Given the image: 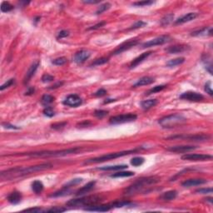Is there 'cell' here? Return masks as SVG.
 <instances>
[{"mask_svg": "<svg viewBox=\"0 0 213 213\" xmlns=\"http://www.w3.org/2000/svg\"><path fill=\"white\" fill-rule=\"evenodd\" d=\"M102 197L100 196L97 195H93V196H83L81 198L77 199H72L70 200L67 202V206H92L97 205V204L101 202Z\"/></svg>", "mask_w": 213, "mask_h": 213, "instance_id": "cell-6", "label": "cell"}, {"mask_svg": "<svg viewBox=\"0 0 213 213\" xmlns=\"http://www.w3.org/2000/svg\"><path fill=\"white\" fill-rule=\"evenodd\" d=\"M113 208L112 204H106V205H95V206H88L84 209L85 211H100V212H104V211H108L111 209Z\"/></svg>", "mask_w": 213, "mask_h": 213, "instance_id": "cell-16", "label": "cell"}, {"mask_svg": "<svg viewBox=\"0 0 213 213\" xmlns=\"http://www.w3.org/2000/svg\"><path fill=\"white\" fill-rule=\"evenodd\" d=\"M182 160L185 161H207L211 160L212 156L211 155H206V154H186L181 156Z\"/></svg>", "mask_w": 213, "mask_h": 213, "instance_id": "cell-13", "label": "cell"}, {"mask_svg": "<svg viewBox=\"0 0 213 213\" xmlns=\"http://www.w3.org/2000/svg\"><path fill=\"white\" fill-rule=\"evenodd\" d=\"M43 114L45 116H48V117H52L55 115V112L53 111V109L51 106H46L44 109H43Z\"/></svg>", "mask_w": 213, "mask_h": 213, "instance_id": "cell-44", "label": "cell"}, {"mask_svg": "<svg viewBox=\"0 0 213 213\" xmlns=\"http://www.w3.org/2000/svg\"><path fill=\"white\" fill-rule=\"evenodd\" d=\"M152 53V52H143L142 54H141L140 56H138L137 57H136L135 59L131 62L130 64V68H135L136 66H138L140 63L143 62L144 60H146L147 57L150 56V55Z\"/></svg>", "mask_w": 213, "mask_h": 213, "instance_id": "cell-20", "label": "cell"}, {"mask_svg": "<svg viewBox=\"0 0 213 213\" xmlns=\"http://www.w3.org/2000/svg\"><path fill=\"white\" fill-rule=\"evenodd\" d=\"M205 200L208 201L209 203H211V204L212 203V198H211V197H207V198H206Z\"/></svg>", "mask_w": 213, "mask_h": 213, "instance_id": "cell-62", "label": "cell"}, {"mask_svg": "<svg viewBox=\"0 0 213 213\" xmlns=\"http://www.w3.org/2000/svg\"><path fill=\"white\" fill-rule=\"evenodd\" d=\"M81 151H82V148L74 147V148L56 150V151H35V152H27V153L22 154V155L32 156V157H52V156H63L71 155V154H77L79 153Z\"/></svg>", "mask_w": 213, "mask_h": 213, "instance_id": "cell-3", "label": "cell"}, {"mask_svg": "<svg viewBox=\"0 0 213 213\" xmlns=\"http://www.w3.org/2000/svg\"><path fill=\"white\" fill-rule=\"evenodd\" d=\"M138 43V41L136 39H131L127 41V42H124L123 43H121V45H119L118 47H116V49L114 50L111 54L112 55H117L120 54L121 52H125L126 50L130 49L134 46H136Z\"/></svg>", "mask_w": 213, "mask_h": 213, "instance_id": "cell-11", "label": "cell"}, {"mask_svg": "<svg viewBox=\"0 0 213 213\" xmlns=\"http://www.w3.org/2000/svg\"><path fill=\"white\" fill-rule=\"evenodd\" d=\"M139 149H134V150H128V151H118V152H112V153H108L102 155V156H97V157H93V158L87 159V161H85L84 164H90V163H99V162H103V161H110V160H113V159L121 157V156H127L131 153H135L136 151H138Z\"/></svg>", "mask_w": 213, "mask_h": 213, "instance_id": "cell-5", "label": "cell"}, {"mask_svg": "<svg viewBox=\"0 0 213 213\" xmlns=\"http://www.w3.org/2000/svg\"><path fill=\"white\" fill-rule=\"evenodd\" d=\"M207 181L205 179H189L186 181L182 182V186L185 187H191V186H200V185H203V184L206 183Z\"/></svg>", "mask_w": 213, "mask_h": 213, "instance_id": "cell-19", "label": "cell"}, {"mask_svg": "<svg viewBox=\"0 0 213 213\" xmlns=\"http://www.w3.org/2000/svg\"><path fill=\"white\" fill-rule=\"evenodd\" d=\"M114 101H116L115 99H107V100H106V101H104V104H106V103H109V102H114Z\"/></svg>", "mask_w": 213, "mask_h": 213, "instance_id": "cell-61", "label": "cell"}, {"mask_svg": "<svg viewBox=\"0 0 213 213\" xmlns=\"http://www.w3.org/2000/svg\"><path fill=\"white\" fill-rule=\"evenodd\" d=\"M145 25H146V22H143V21H141V20H140V21H137V22H135V23H134L133 25H131V27H130L129 29H130V30L137 29V28H140V27H144Z\"/></svg>", "mask_w": 213, "mask_h": 213, "instance_id": "cell-45", "label": "cell"}, {"mask_svg": "<svg viewBox=\"0 0 213 213\" xmlns=\"http://www.w3.org/2000/svg\"><path fill=\"white\" fill-rule=\"evenodd\" d=\"M160 179L156 176H148V177H144V178L138 179L137 181H135L131 186H129L127 188L125 189L124 191V195L126 196H132L136 195L141 192H147L148 190L147 188L150 187V186L155 185L156 183L159 182Z\"/></svg>", "mask_w": 213, "mask_h": 213, "instance_id": "cell-2", "label": "cell"}, {"mask_svg": "<svg viewBox=\"0 0 213 213\" xmlns=\"http://www.w3.org/2000/svg\"><path fill=\"white\" fill-rule=\"evenodd\" d=\"M21 200H22V194L20 193L19 191H12L7 196V201L13 205L18 204L21 201Z\"/></svg>", "mask_w": 213, "mask_h": 213, "instance_id": "cell-23", "label": "cell"}, {"mask_svg": "<svg viewBox=\"0 0 213 213\" xmlns=\"http://www.w3.org/2000/svg\"><path fill=\"white\" fill-rule=\"evenodd\" d=\"M155 82L153 77H143L140 78L137 82L133 85V87H141V86H146V85H149Z\"/></svg>", "mask_w": 213, "mask_h": 213, "instance_id": "cell-25", "label": "cell"}, {"mask_svg": "<svg viewBox=\"0 0 213 213\" xmlns=\"http://www.w3.org/2000/svg\"><path fill=\"white\" fill-rule=\"evenodd\" d=\"M212 35V27H204L202 29L195 31L191 32V36L194 37H206V36H211Z\"/></svg>", "mask_w": 213, "mask_h": 213, "instance_id": "cell-24", "label": "cell"}, {"mask_svg": "<svg viewBox=\"0 0 213 213\" xmlns=\"http://www.w3.org/2000/svg\"><path fill=\"white\" fill-rule=\"evenodd\" d=\"M110 7H111V3H109V2H105V3L102 4L99 7H98V9H97V12H96V14H101V13H102V12L106 11V10H108Z\"/></svg>", "mask_w": 213, "mask_h": 213, "instance_id": "cell-38", "label": "cell"}, {"mask_svg": "<svg viewBox=\"0 0 213 213\" xmlns=\"http://www.w3.org/2000/svg\"><path fill=\"white\" fill-rule=\"evenodd\" d=\"M52 166V164L43 163L36 166H26V167H14V168L8 169L6 171H2L0 173V176L2 181H10L12 179L21 178L25 176L34 173L37 171H44L47 169L51 168Z\"/></svg>", "mask_w": 213, "mask_h": 213, "instance_id": "cell-1", "label": "cell"}, {"mask_svg": "<svg viewBox=\"0 0 213 213\" xmlns=\"http://www.w3.org/2000/svg\"><path fill=\"white\" fill-rule=\"evenodd\" d=\"M91 56V52L88 50H80L74 54L73 61L77 64H81L87 60Z\"/></svg>", "mask_w": 213, "mask_h": 213, "instance_id": "cell-14", "label": "cell"}, {"mask_svg": "<svg viewBox=\"0 0 213 213\" xmlns=\"http://www.w3.org/2000/svg\"><path fill=\"white\" fill-rule=\"evenodd\" d=\"M71 192H72V191L69 190L67 187H62V190H60V191H56V192H54V193H52L50 196H51V197H57V196H67V195L71 194Z\"/></svg>", "mask_w": 213, "mask_h": 213, "instance_id": "cell-31", "label": "cell"}, {"mask_svg": "<svg viewBox=\"0 0 213 213\" xmlns=\"http://www.w3.org/2000/svg\"><path fill=\"white\" fill-rule=\"evenodd\" d=\"M171 41V37L169 35H162L160 37H155L153 39L150 40L148 42H144L143 44L141 45V47L143 48H146V47H155V46H158V45H163L166 42H168Z\"/></svg>", "mask_w": 213, "mask_h": 213, "instance_id": "cell-8", "label": "cell"}, {"mask_svg": "<svg viewBox=\"0 0 213 213\" xmlns=\"http://www.w3.org/2000/svg\"><path fill=\"white\" fill-rule=\"evenodd\" d=\"M69 35V32L67 30H62L61 32H58L57 34V38H63V37H67Z\"/></svg>", "mask_w": 213, "mask_h": 213, "instance_id": "cell-50", "label": "cell"}, {"mask_svg": "<svg viewBox=\"0 0 213 213\" xmlns=\"http://www.w3.org/2000/svg\"><path fill=\"white\" fill-rule=\"evenodd\" d=\"M38 66H39V62H33V63L31 65V67L28 68L27 72H26V75H25L24 81H23L24 84H26V83H27V82H29L30 79L32 78V76L35 74V72H36V71H37Z\"/></svg>", "mask_w": 213, "mask_h": 213, "instance_id": "cell-18", "label": "cell"}, {"mask_svg": "<svg viewBox=\"0 0 213 213\" xmlns=\"http://www.w3.org/2000/svg\"><path fill=\"white\" fill-rule=\"evenodd\" d=\"M13 83H14V79H13V78H11V79L7 80V82H5V83H3V84L0 87V90H1V91H3L4 89L7 88V87H9L10 86H12Z\"/></svg>", "mask_w": 213, "mask_h": 213, "instance_id": "cell-47", "label": "cell"}, {"mask_svg": "<svg viewBox=\"0 0 213 213\" xmlns=\"http://www.w3.org/2000/svg\"><path fill=\"white\" fill-rule=\"evenodd\" d=\"M54 100H55L54 97H52V95L45 94L42 96V99H41V102H42V104L43 105V106H48V105L54 102Z\"/></svg>", "mask_w": 213, "mask_h": 213, "instance_id": "cell-33", "label": "cell"}, {"mask_svg": "<svg viewBox=\"0 0 213 213\" xmlns=\"http://www.w3.org/2000/svg\"><path fill=\"white\" fill-rule=\"evenodd\" d=\"M0 8L2 12H8L13 9V6L8 2H2Z\"/></svg>", "mask_w": 213, "mask_h": 213, "instance_id": "cell-36", "label": "cell"}, {"mask_svg": "<svg viewBox=\"0 0 213 213\" xmlns=\"http://www.w3.org/2000/svg\"><path fill=\"white\" fill-rule=\"evenodd\" d=\"M196 17H197V13H196V12H188L187 14L184 15L181 17L176 20L175 24H182V23H185V22H188L191 21V20L195 19Z\"/></svg>", "mask_w": 213, "mask_h": 213, "instance_id": "cell-21", "label": "cell"}, {"mask_svg": "<svg viewBox=\"0 0 213 213\" xmlns=\"http://www.w3.org/2000/svg\"><path fill=\"white\" fill-rule=\"evenodd\" d=\"M54 80V77L53 76H52V75L50 74H47V73H46V74L42 75V82H52V81H53Z\"/></svg>", "mask_w": 213, "mask_h": 213, "instance_id": "cell-48", "label": "cell"}, {"mask_svg": "<svg viewBox=\"0 0 213 213\" xmlns=\"http://www.w3.org/2000/svg\"><path fill=\"white\" fill-rule=\"evenodd\" d=\"M184 62H185V58L184 57H177V58L168 61V62H166V66L169 67H176V66H178V65H181Z\"/></svg>", "mask_w": 213, "mask_h": 213, "instance_id": "cell-30", "label": "cell"}, {"mask_svg": "<svg viewBox=\"0 0 213 213\" xmlns=\"http://www.w3.org/2000/svg\"><path fill=\"white\" fill-rule=\"evenodd\" d=\"M107 113H108V111H104V110H96L93 114H94L95 116H97V118H102L105 116H106Z\"/></svg>", "mask_w": 213, "mask_h": 213, "instance_id": "cell-46", "label": "cell"}, {"mask_svg": "<svg viewBox=\"0 0 213 213\" xmlns=\"http://www.w3.org/2000/svg\"><path fill=\"white\" fill-rule=\"evenodd\" d=\"M52 63L54 65H57V66H62V65L65 64L67 62V58L64 57H57L56 59L52 60Z\"/></svg>", "mask_w": 213, "mask_h": 213, "instance_id": "cell-43", "label": "cell"}, {"mask_svg": "<svg viewBox=\"0 0 213 213\" xmlns=\"http://www.w3.org/2000/svg\"><path fill=\"white\" fill-rule=\"evenodd\" d=\"M105 24H106V22H98V23H97V24L93 25V26H92V27H89V28H88V30L98 29V28H99V27H102V26H104Z\"/></svg>", "mask_w": 213, "mask_h": 213, "instance_id": "cell-54", "label": "cell"}, {"mask_svg": "<svg viewBox=\"0 0 213 213\" xmlns=\"http://www.w3.org/2000/svg\"><path fill=\"white\" fill-rule=\"evenodd\" d=\"M67 211V209L63 208L62 206H54L51 209L46 210V212H51V213H61L63 211Z\"/></svg>", "mask_w": 213, "mask_h": 213, "instance_id": "cell-42", "label": "cell"}, {"mask_svg": "<svg viewBox=\"0 0 213 213\" xmlns=\"http://www.w3.org/2000/svg\"><path fill=\"white\" fill-rule=\"evenodd\" d=\"M210 136L205 134H189V135H176L167 137L168 140L170 139H182V140H187V141H206Z\"/></svg>", "mask_w": 213, "mask_h": 213, "instance_id": "cell-9", "label": "cell"}, {"mask_svg": "<svg viewBox=\"0 0 213 213\" xmlns=\"http://www.w3.org/2000/svg\"><path fill=\"white\" fill-rule=\"evenodd\" d=\"M106 94V91L105 89H103V88H101V89H99L94 93V95L96 97H102V96H105Z\"/></svg>", "mask_w": 213, "mask_h": 213, "instance_id": "cell-55", "label": "cell"}, {"mask_svg": "<svg viewBox=\"0 0 213 213\" xmlns=\"http://www.w3.org/2000/svg\"><path fill=\"white\" fill-rule=\"evenodd\" d=\"M82 181V178L72 179V180H71L70 181H68L67 184H65L64 186H63V187H67V188H69V187H71V186H76V185H77V184L81 183Z\"/></svg>", "mask_w": 213, "mask_h": 213, "instance_id": "cell-39", "label": "cell"}, {"mask_svg": "<svg viewBox=\"0 0 213 213\" xmlns=\"http://www.w3.org/2000/svg\"><path fill=\"white\" fill-rule=\"evenodd\" d=\"M63 84V82H57L56 84H54V85H52V86H51L50 87H48L49 89H53V88H57V87H61L62 85Z\"/></svg>", "mask_w": 213, "mask_h": 213, "instance_id": "cell-59", "label": "cell"}, {"mask_svg": "<svg viewBox=\"0 0 213 213\" xmlns=\"http://www.w3.org/2000/svg\"><path fill=\"white\" fill-rule=\"evenodd\" d=\"M136 118H137V116H136V114H121V115L111 116V118L109 119V122L111 124H113V125H116V124H121L126 123V122H130V121H133Z\"/></svg>", "mask_w": 213, "mask_h": 213, "instance_id": "cell-7", "label": "cell"}, {"mask_svg": "<svg viewBox=\"0 0 213 213\" xmlns=\"http://www.w3.org/2000/svg\"><path fill=\"white\" fill-rule=\"evenodd\" d=\"M205 91H206V93H208L210 96H212L213 92L212 89H211V84L210 82H208L206 85H205Z\"/></svg>", "mask_w": 213, "mask_h": 213, "instance_id": "cell-51", "label": "cell"}, {"mask_svg": "<svg viewBox=\"0 0 213 213\" xmlns=\"http://www.w3.org/2000/svg\"><path fill=\"white\" fill-rule=\"evenodd\" d=\"M23 211H32V212H46V210H43L39 207H36V208H29L26 209Z\"/></svg>", "mask_w": 213, "mask_h": 213, "instance_id": "cell-52", "label": "cell"}, {"mask_svg": "<svg viewBox=\"0 0 213 213\" xmlns=\"http://www.w3.org/2000/svg\"><path fill=\"white\" fill-rule=\"evenodd\" d=\"M144 158L143 157H141V156H136V157H133V158L131 160V164L134 166H141V164L144 162Z\"/></svg>", "mask_w": 213, "mask_h": 213, "instance_id": "cell-37", "label": "cell"}, {"mask_svg": "<svg viewBox=\"0 0 213 213\" xmlns=\"http://www.w3.org/2000/svg\"><path fill=\"white\" fill-rule=\"evenodd\" d=\"M32 190L36 194L41 193L43 190V184L42 181H38V180L33 181L32 183Z\"/></svg>", "mask_w": 213, "mask_h": 213, "instance_id": "cell-29", "label": "cell"}, {"mask_svg": "<svg viewBox=\"0 0 213 213\" xmlns=\"http://www.w3.org/2000/svg\"><path fill=\"white\" fill-rule=\"evenodd\" d=\"M82 2L84 3H87V4H96V3H99L101 2V1H98V0H86V1H82Z\"/></svg>", "mask_w": 213, "mask_h": 213, "instance_id": "cell-58", "label": "cell"}, {"mask_svg": "<svg viewBox=\"0 0 213 213\" xmlns=\"http://www.w3.org/2000/svg\"><path fill=\"white\" fill-rule=\"evenodd\" d=\"M91 125V122H90L89 121H82V122H81V123L77 124V127H86V126H88Z\"/></svg>", "mask_w": 213, "mask_h": 213, "instance_id": "cell-57", "label": "cell"}, {"mask_svg": "<svg viewBox=\"0 0 213 213\" xmlns=\"http://www.w3.org/2000/svg\"><path fill=\"white\" fill-rule=\"evenodd\" d=\"M62 103L71 107H77L82 104V100L77 94H70L63 100Z\"/></svg>", "mask_w": 213, "mask_h": 213, "instance_id": "cell-10", "label": "cell"}, {"mask_svg": "<svg viewBox=\"0 0 213 213\" xmlns=\"http://www.w3.org/2000/svg\"><path fill=\"white\" fill-rule=\"evenodd\" d=\"M174 15L172 13H170V14H166V16H164L161 20V26H166L168 25L169 23H171V21L173 20Z\"/></svg>", "mask_w": 213, "mask_h": 213, "instance_id": "cell-34", "label": "cell"}, {"mask_svg": "<svg viewBox=\"0 0 213 213\" xmlns=\"http://www.w3.org/2000/svg\"><path fill=\"white\" fill-rule=\"evenodd\" d=\"M95 184H96V181H92L88 182L87 184H86L84 186H82V188H80L79 190H77L76 191V196H82L86 193H88L89 191H91L94 187Z\"/></svg>", "mask_w": 213, "mask_h": 213, "instance_id": "cell-22", "label": "cell"}, {"mask_svg": "<svg viewBox=\"0 0 213 213\" xmlns=\"http://www.w3.org/2000/svg\"><path fill=\"white\" fill-rule=\"evenodd\" d=\"M166 85H158V86H156V87H153L152 88H151L150 90H148L147 92H146V95H150L152 94V93H156V92H159L162 91L164 88H166Z\"/></svg>", "mask_w": 213, "mask_h": 213, "instance_id": "cell-35", "label": "cell"}, {"mask_svg": "<svg viewBox=\"0 0 213 213\" xmlns=\"http://www.w3.org/2000/svg\"><path fill=\"white\" fill-rule=\"evenodd\" d=\"M180 98L181 99L187 100V101H190V102H201V101H202L204 99V97L203 95H201V93L189 91V92H186L182 93L180 96Z\"/></svg>", "mask_w": 213, "mask_h": 213, "instance_id": "cell-12", "label": "cell"}, {"mask_svg": "<svg viewBox=\"0 0 213 213\" xmlns=\"http://www.w3.org/2000/svg\"><path fill=\"white\" fill-rule=\"evenodd\" d=\"M135 175L132 171H117L116 173L111 174V177L113 178H118V177H127V176H132Z\"/></svg>", "mask_w": 213, "mask_h": 213, "instance_id": "cell-32", "label": "cell"}, {"mask_svg": "<svg viewBox=\"0 0 213 213\" xmlns=\"http://www.w3.org/2000/svg\"><path fill=\"white\" fill-rule=\"evenodd\" d=\"M34 88L33 87H30V88H28V90H27V92H26V93L25 94L26 95H31V94H32L33 92H34Z\"/></svg>", "mask_w": 213, "mask_h": 213, "instance_id": "cell-60", "label": "cell"}, {"mask_svg": "<svg viewBox=\"0 0 213 213\" xmlns=\"http://www.w3.org/2000/svg\"><path fill=\"white\" fill-rule=\"evenodd\" d=\"M127 165H115V166H105L102 167H99L98 170L101 171H121L125 168H127Z\"/></svg>", "mask_w": 213, "mask_h": 213, "instance_id": "cell-27", "label": "cell"}, {"mask_svg": "<svg viewBox=\"0 0 213 213\" xmlns=\"http://www.w3.org/2000/svg\"><path fill=\"white\" fill-rule=\"evenodd\" d=\"M153 1H148V0H146V1H139V2H135L132 3L133 6H136V7H144V6H149V5L153 4Z\"/></svg>", "mask_w": 213, "mask_h": 213, "instance_id": "cell-40", "label": "cell"}, {"mask_svg": "<svg viewBox=\"0 0 213 213\" xmlns=\"http://www.w3.org/2000/svg\"><path fill=\"white\" fill-rule=\"evenodd\" d=\"M197 147L195 146H174L168 147L166 149L167 151H171V152H176V153H181V152H187V151H191L192 150H195Z\"/></svg>", "mask_w": 213, "mask_h": 213, "instance_id": "cell-17", "label": "cell"}, {"mask_svg": "<svg viewBox=\"0 0 213 213\" xmlns=\"http://www.w3.org/2000/svg\"><path fill=\"white\" fill-rule=\"evenodd\" d=\"M196 193H201V194H208L212 193V189L211 188H201L196 190Z\"/></svg>", "mask_w": 213, "mask_h": 213, "instance_id": "cell-49", "label": "cell"}, {"mask_svg": "<svg viewBox=\"0 0 213 213\" xmlns=\"http://www.w3.org/2000/svg\"><path fill=\"white\" fill-rule=\"evenodd\" d=\"M176 196H177V191H175V190H171V191L164 192L160 197L164 201H172V200L176 198Z\"/></svg>", "mask_w": 213, "mask_h": 213, "instance_id": "cell-26", "label": "cell"}, {"mask_svg": "<svg viewBox=\"0 0 213 213\" xmlns=\"http://www.w3.org/2000/svg\"><path fill=\"white\" fill-rule=\"evenodd\" d=\"M157 104V100L156 99H149L145 100L141 102V108H143L144 110H148V109L151 108L152 106H155Z\"/></svg>", "mask_w": 213, "mask_h": 213, "instance_id": "cell-28", "label": "cell"}, {"mask_svg": "<svg viewBox=\"0 0 213 213\" xmlns=\"http://www.w3.org/2000/svg\"><path fill=\"white\" fill-rule=\"evenodd\" d=\"M108 62V58L107 57H100V58H97L94 61V62L92 63V66H99V65L105 64L106 62Z\"/></svg>", "mask_w": 213, "mask_h": 213, "instance_id": "cell-41", "label": "cell"}, {"mask_svg": "<svg viewBox=\"0 0 213 213\" xmlns=\"http://www.w3.org/2000/svg\"><path fill=\"white\" fill-rule=\"evenodd\" d=\"M158 122L163 128H173L186 123V118L180 114H171L161 118Z\"/></svg>", "mask_w": 213, "mask_h": 213, "instance_id": "cell-4", "label": "cell"}, {"mask_svg": "<svg viewBox=\"0 0 213 213\" xmlns=\"http://www.w3.org/2000/svg\"><path fill=\"white\" fill-rule=\"evenodd\" d=\"M189 49V46L187 45H174V46H171V47H166L165 51L167 52L170 54H176V53H181V52H186Z\"/></svg>", "mask_w": 213, "mask_h": 213, "instance_id": "cell-15", "label": "cell"}, {"mask_svg": "<svg viewBox=\"0 0 213 213\" xmlns=\"http://www.w3.org/2000/svg\"><path fill=\"white\" fill-rule=\"evenodd\" d=\"M67 125V122H58V123H54L52 125V128L54 129H60L62 128L63 126H65Z\"/></svg>", "mask_w": 213, "mask_h": 213, "instance_id": "cell-53", "label": "cell"}, {"mask_svg": "<svg viewBox=\"0 0 213 213\" xmlns=\"http://www.w3.org/2000/svg\"><path fill=\"white\" fill-rule=\"evenodd\" d=\"M2 126L7 129H19V127H17V126H13V125H11V124L9 123H2Z\"/></svg>", "mask_w": 213, "mask_h": 213, "instance_id": "cell-56", "label": "cell"}]
</instances>
